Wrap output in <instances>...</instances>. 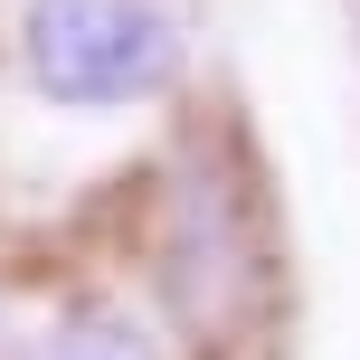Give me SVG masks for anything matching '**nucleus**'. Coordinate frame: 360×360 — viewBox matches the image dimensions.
<instances>
[{
	"label": "nucleus",
	"instance_id": "obj_1",
	"mask_svg": "<svg viewBox=\"0 0 360 360\" xmlns=\"http://www.w3.org/2000/svg\"><path fill=\"white\" fill-rule=\"evenodd\" d=\"M19 67L67 114H124L180 86L190 29L171 0H29L19 10Z\"/></svg>",
	"mask_w": 360,
	"mask_h": 360
},
{
	"label": "nucleus",
	"instance_id": "obj_2",
	"mask_svg": "<svg viewBox=\"0 0 360 360\" xmlns=\"http://www.w3.org/2000/svg\"><path fill=\"white\" fill-rule=\"evenodd\" d=\"M162 294L190 332H228L256 304V247H247V199L228 171H190L162 218Z\"/></svg>",
	"mask_w": 360,
	"mask_h": 360
},
{
	"label": "nucleus",
	"instance_id": "obj_3",
	"mask_svg": "<svg viewBox=\"0 0 360 360\" xmlns=\"http://www.w3.org/2000/svg\"><path fill=\"white\" fill-rule=\"evenodd\" d=\"M29 360H162V342L143 323H124V313H67Z\"/></svg>",
	"mask_w": 360,
	"mask_h": 360
}]
</instances>
